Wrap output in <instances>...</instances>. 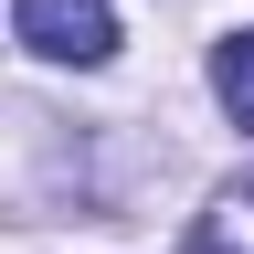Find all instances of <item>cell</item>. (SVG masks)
Returning <instances> with one entry per match:
<instances>
[{"mask_svg":"<svg viewBox=\"0 0 254 254\" xmlns=\"http://www.w3.org/2000/svg\"><path fill=\"white\" fill-rule=\"evenodd\" d=\"M11 32L43 64H74V74L117 53V11H106V0H11Z\"/></svg>","mask_w":254,"mask_h":254,"instance_id":"1","label":"cell"},{"mask_svg":"<svg viewBox=\"0 0 254 254\" xmlns=\"http://www.w3.org/2000/svg\"><path fill=\"white\" fill-rule=\"evenodd\" d=\"M180 254H254V170L212 190V212L190 222V244H180Z\"/></svg>","mask_w":254,"mask_h":254,"instance_id":"2","label":"cell"},{"mask_svg":"<svg viewBox=\"0 0 254 254\" xmlns=\"http://www.w3.org/2000/svg\"><path fill=\"white\" fill-rule=\"evenodd\" d=\"M212 95H222V117L254 138V32H222L212 43Z\"/></svg>","mask_w":254,"mask_h":254,"instance_id":"3","label":"cell"}]
</instances>
